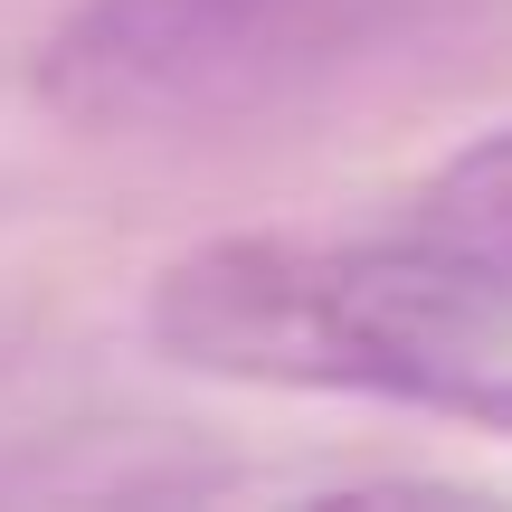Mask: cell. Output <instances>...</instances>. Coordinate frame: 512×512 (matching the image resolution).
Segmentation results:
<instances>
[{
    "label": "cell",
    "mask_w": 512,
    "mask_h": 512,
    "mask_svg": "<svg viewBox=\"0 0 512 512\" xmlns=\"http://www.w3.org/2000/svg\"><path fill=\"white\" fill-rule=\"evenodd\" d=\"M171 361L512 427V266L437 219L408 238H219L152 285Z\"/></svg>",
    "instance_id": "obj_1"
},
{
    "label": "cell",
    "mask_w": 512,
    "mask_h": 512,
    "mask_svg": "<svg viewBox=\"0 0 512 512\" xmlns=\"http://www.w3.org/2000/svg\"><path fill=\"white\" fill-rule=\"evenodd\" d=\"M399 0H86L29 86L86 133H209L351 67Z\"/></svg>",
    "instance_id": "obj_2"
},
{
    "label": "cell",
    "mask_w": 512,
    "mask_h": 512,
    "mask_svg": "<svg viewBox=\"0 0 512 512\" xmlns=\"http://www.w3.org/2000/svg\"><path fill=\"white\" fill-rule=\"evenodd\" d=\"M418 219H437L446 238H465V247H484V256L512 266V124L484 133V143H465L456 162L437 171Z\"/></svg>",
    "instance_id": "obj_3"
}]
</instances>
